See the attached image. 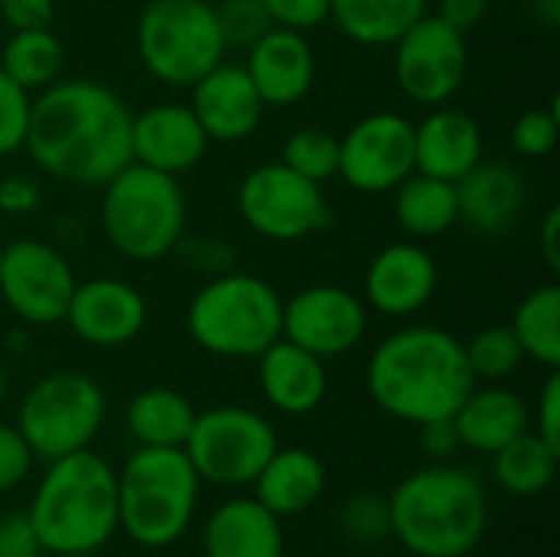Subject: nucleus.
I'll return each mask as SVG.
<instances>
[{
  "label": "nucleus",
  "mask_w": 560,
  "mask_h": 557,
  "mask_svg": "<svg viewBox=\"0 0 560 557\" xmlns=\"http://www.w3.org/2000/svg\"><path fill=\"white\" fill-rule=\"evenodd\" d=\"M440 269L427 246L390 243L364 272V305L387 318H410L427 309L436 295Z\"/></svg>",
  "instance_id": "f3484780"
},
{
  "label": "nucleus",
  "mask_w": 560,
  "mask_h": 557,
  "mask_svg": "<svg viewBox=\"0 0 560 557\" xmlns=\"http://www.w3.org/2000/svg\"><path fill=\"white\" fill-rule=\"evenodd\" d=\"M463 348H466V361L472 368V378L486 381V384L509 381L525 361V351H522V345H518V338L512 335L509 325L482 328L479 335L463 341Z\"/></svg>",
  "instance_id": "473e14b6"
},
{
  "label": "nucleus",
  "mask_w": 560,
  "mask_h": 557,
  "mask_svg": "<svg viewBox=\"0 0 560 557\" xmlns=\"http://www.w3.org/2000/svg\"><path fill=\"white\" fill-rule=\"evenodd\" d=\"M285 167L299 171L302 177L325 184L331 177H338V138L325 128H295L285 144H282V158Z\"/></svg>",
  "instance_id": "72a5a7b5"
},
{
  "label": "nucleus",
  "mask_w": 560,
  "mask_h": 557,
  "mask_svg": "<svg viewBox=\"0 0 560 557\" xmlns=\"http://www.w3.org/2000/svg\"><path fill=\"white\" fill-rule=\"evenodd\" d=\"M7 394H10V378H7V371L0 368V404L7 401Z\"/></svg>",
  "instance_id": "3c124183"
},
{
  "label": "nucleus",
  "mask_w": 560,
  "mask_h": 557,
  "mask_svg": "<svg viewBox=\"0 0 560 557\" xmlns=\"http://www.w3.org/2000/svg\"><path fill=\"white\" fill-rule=\"evenodd\" d=\"M0 253H3V246H0Z\"/></svg>",
  "instance_id": "864d4df0"
},
{
  "label": "nucleus",
  "mask_w": 560,
  "mask_h": 557,
  "mask_svg": "<svg viewBox=\"0 0 560 557\" xmlns=\"http://www.w3.org/2000/svg\"><path fill=\"white\" fill-rule=\"evenodd\" d=\"M210 148L197 115L180 102H154L131 115V161L180 177L194 171Z\"/></svg>",
  "instance_id": "6ab92c4d"
},
{
  "label": "nucleus",
  "mask_w": 560,
  "mask_h": 557,
  "mask_svg": "<svg viewBox=\"0 0 560 557\" xmlns=\"http://www.w3.org/2000/svg\"><path fill=\"white\" fill-rule=\"evenodd\" d=\"M463 557H472V555H463Z\"/></svg>",
  "instance_id": "5fc2aeb1"
},
{
  "label": "nucleus",
  "mask_w": 560,
  "mask_h": 557,
  "mask_svg": "<svg viewBox=\"0 0 560 557\" xmlns=\"http://www.w3.org/2000/svg\"><path fill=\"white\" fill-rule=\"evenodd\" d=\"M341 532L361 545H374L390 535V512L387 499H377L371 492H361L345 502L341 509Z\"/></svg>",
  "instance_id": "e433bc0d"
},
{
  "label": "nucleus",
  "mask_w": 560,
  "mask_h": 557,
  "mask_svg": "<svg viewBox=\"0 0 560 557\" xmlns=\"http://www.w3.org/2000/svg\"><path fill=\"white\" fill-rule=\"evenodd\" d=\"M43 545L33 532L26 512H10L0 519V557H39Z\"/></svg>",
  "instance_id": "a19ab883"
},
{
  "label": "nucleus",
  "mask_w": 560,
  "mask_h": 557,
  "mask_svg": "<svg viewBox=\"0 0 560 557\" xmlns=\"http://www.w3.org/2000/svg\"><path fill=\"white\" fill-rule=\"evenodd\" d=\"M105 423V394L82 371L39 378L16 407V430L36 460H59L89 450Z\"/></svg>",
  "instance_id": "1a4fd4ad"
},
{
  "label": "nucleus",
  "mask_w": 560,
  "mask_h": 557,
  "mask_svg": "<svg viewBox=\"0 0 560 557\" xmlns=\"http://www.w3.org/2000/svg\"><path fill=\"white\" fill-rule=\"evenodd\" d=\"M190 112L203 135L217 144H240L262 125L266 102L259 98L249 72L236 62H220L190 85Z\"/></svg>",
  "instance_id": "a211bd4d"
},
{
  "label": "nucleus",
  "mask_w": 560,
  "mask_h": 557,
  "mask_svg": "<svg viewBox=\"0 0 560 557\" xmlns=\"http://www.w3.org/2000/svg\"><path fill=\"white\" fill-rule=\"evenodd\" d=\"M535 433L560 450V371L555 368L538 394V407H535Z\"/></svg>",
  "instance_id": "79ce46f5"
},
{
  "label": "nucleus",
  "mask_w": 560,
  "mask_h": 557,
  "mask_svg": "<svg viewBox=\"0 0 560 557\" xmlns=\"http://www.w3.org/2000/svg\"><path fill=\"white\" fill-rule=\"evenodd\" d=\"M135 49L148 76L190 89L226 56V36L210 0H148L135 23Z\"/></svg>",
  "instance_id": "6e6552de"
},
{
  "label": "nucleus",
  "mask_w": 560,
  "mask_h": 557,
  "mask_svg": "<svg viewBox=\"0 0 560 557\" xmlns=\"http://www.w3.org/2000/svg\"><path fill=\"white\" fill-rule=\"evenodd\" d=\"M394 220L413 240L443 236L459 223L456 184L413 171L400 187H394Z\"/></svg>",
  "instance_id": "bb28decb"
},
{
  "label": "nucleus",
  "mask_w": 560,
  "mask_h": 557,
  "mask_svg": "<svg viewBox=\"0 0 560 557\" xmlns=\"http://www.w3.org/2000/svg\"><path fill=\"white\" fill-rule=\"evenodd\" d=\"M30 112H33V92H26L0 69V158L16 154L26 144Z\"/></svg>",
  "instance_id": "f704fd0d"
},
{
  "label": "nucleus",
  "mask_w": 560,
  "mask_h": 557,
  "mask_svg": "<svg viewBox=\"0 0 560 557\" xmlns=\"http://www.w3.org/2000/svg\"><path fill=\"white\" fill-rule=\"evenodd\" d=\"M535 13L548 30H555L560 23V0H535Z\"/></svg>",
  "instance_id": "8fccbe9b"
},
{
  "label": "nucleus",
  "mask_w": 560,
  "mask_h": 557,
  "mask_svg": "<svg viewBox=\"0 0 560 557\" xmlns=\"http://www.w3.org/2000/svg\"><path fill=\"white\" fill-rule=\"evenodd\" d=\"M469 72V43L466 33L423 13L397 43H394V79L400 92L417 105H446L466 82Z\"/></svg>",
  "instance_id": "f8f14e48"
},
{
  "label": "nucleus",
  "mask_w": 560,
  "mask_h": 557,
  "mask_svg": "<svg viewBox=\"0 0 560 557\" xmlns=\"http://www.w3.org/2000/svg\"><path fill=\"white\" fill-rule=\"evenodd\" d=\"M62 322L79 341L92 348H125L141 335L148 322V302L131 282L98 276L89 282H75Z\"/></svg>",
  "instance_id": "dca6fc26"
},
{
  "label": "nucleus",
  "mask_w": 560,
  "mask_h": 557,
  "mask_svg": "<svg viewBox=\"0 0 560 557\" xmlns=\"http://www.w3.org/2000/svg\"><path fill=\"white\" fill-rule=\"evenodd\" d=\"M560 115L558 108H528L512 125V148L522 158H548L558 148Z\"/></svg>",
  "instance_id": "c9c22d12"
},
{
  "label": "nucleus",
  "mask_w": 560,
  "mask_h": 557,
  "mask_svg": "<svg viewBox=\"0 0 560 557\" xmlns=\"http://www.w3.org/2000/svg\"><path fill=\"white\" fill-rule=\"evenodd\" d=\"M459 220L476 233L499 236L518 223L525 210V181L512 164L479 161L456 181Z\"/></svg>",
  "instance_id": "b1692460"
},
{
  "label": "nucleus",
  "mask_w": 560,
  "mask_h": 557,
  "mask_svg": "<svg viewBox=\"0 0 560 557\" xmlns=\"http://www.w3.org/2000/svg\"><path fill=\"white\" fill-rule=\"evenodd\" d=\"M75 282L69 259L43 240H16L0 253V299L26 325H59Z\"/></svg>",
  "instance_id": "ddd939ff"
},
{
  "label": "nucleus",
  "mask_w": 560,
  "mask_h": 557,
  "mask_svg": "<svg viewBox=\"0 0 560 557\" xmlns=\"http://www.w3.org/2000/svg\"><path fill=\"white\" fill-rule=\"evenodd\" d=\"M243 69L249 72L266 108H289L302 102L315 85V49L305 33L269 26L253 46H246Z\"/></svg>",
  "instance_id": "aec40b11"
},
{
  "label": "nucleus",
  "mask_w": 560,
  "mask_h": 557,
  "mask_svg": "<svg viewBox=\"0 0 560 557\" xmlns=\"http://www.w3.org/2000/svg\"><path fill=\"white\" fill-rule=\"evenodd\" d=\"M39 200H43V190L33 177H26V174L0 177V213L26 217L39 207Z\"/></svg>",
  "instance_id": "37998d69"
},
{
  "label": "nucleus",
  "mask_w": 560,
  "mask_h": 557,
  "mask_svg": "<svg viewBox=\"0 0 560 557\" xmlns=\"http://www.w3.org/2000/svg\"><path fill=\"white\" fill-rule=\"evenodd\" d=\"M558 463L560 450L545 443L535 430L522 433L518 440H512L509 446L492 453V473H495L499 489H505L509 496H518V499L548 492L558 476Z\"/></svg>",
  "instance_id": "c756f323"
},
{
  "label": "nucleus",
  "mask_w": 560,
  "mask_h": 557,
  "mask_svg": "<svg viewBox=\"0 0 560 557\" xmlns=\"http://www.w3.org/2000/svg\"><path fill=\"white\" fill-rule=\"evenodd\" d=\"M131 108L95 79H56L33 98L26 151L36 167L75 187H102L131 164Z\"/></svg>",
  "instance_id": "f257e3e1"
},
{
  "label": "nucleus",
  "mask_w": 560,
  "mask_h": 557,
  "mask_svg": "<svg viewBox=\"0 0 560 557\" xmlns=\"http://www.w3.org/2000/svg\"><path fill=\"white\" fill-rule=\"evenodd\" d=\"M328 473L325 463L302 446H289V450H276L269 456V463L259 469V476L253 479L256 486V502H262L276 519H292L308 512L322 492H325Z\"/></svg>",
  "instance_id": "a878e982"
},
{
  "label": "nucleus",
  "mask_w": 560,
  "mask_h": 557,
  "mask_svg": "<svg viewBox=\"0 0 560 557\" xmlns=\"http://www.w3.org/2000/svg\"><path fill=\"white\" fill-rule=\"evenodd\" d=\"M66 46L62 39L46 30H13L0 49V69L20 82L26 92H43L62 76Z\"/></svg>",
  "instance_id": "7c9ffc66"
},
{
  "label": "nucleus",
  "mask_w": 560,
  "mask_h": 557,
  "mask_svg": "<svg viewBox=\"0 0 560 557\" xmlns=\"http://www.w3.org/2000/svg\"><path fill=\"white\" fill-rule=\"evenodd\" d=\"M453 427L459 446L492 456L532 430V410L522 394L502 384H486V387L476 384L459 404V410L453 414Z\"/></svg>",
  "instance_id": "393cba45"
},
{
  "label": "nucleus",
  "mask_w": 560,
  "mask_h": 557,
  "mask_svg": "<svg viewBox=\"0 0 560 557\" xmlns=\"http://www.w3.org/2000/svg\"><path fill=\"white\" fill-rule=\"evenodd\" d=\"M259 391L266 404L285 417H305L322 407L328 394V371L325 361L312 351L279 338L259 358Z\"/></svg>",
  "instance_id": "412c9836"
},
{
  "label": "nucleus",
  "mask_w": 560,
  "mask_h": 557,
  "mask_svg": "<svg viewBox=\"0 0 560 557\" xmlns=\"http://www.w3.org/2000/svg\"><path fill=\"white\" fill-rule=\"evenodd\" d=\"M482 161V128L469 112L436 105L413 125V164L420 174L459 181Z\"/></svg>",
  "instance_id": "4be33fe9"
},
{
  "label": "nucleus",
  "mask_w": 560,
  "mask_h": 557,
  "mask_svg": "<svg viewBox=\"0 0 560 557\" xmlns=\"http://www.w3.org/2000/svg\"><path fill=\"white\" fill-rule=\"evenodd\" d=\"M236 210L256 236L276 243L308 240L331 223L325 187L282 161L259 164L240 181Z\"/></svg>",
  "instance_id": "9b49d317"
},
{
  "label": "nucleus",
  "mask_w": 560,
  "mask_h": 557,
  "mask_svg": "<svg viewBox=\"0 0 560 557\" xmlns=\"http://www.w3.org/2000/svg\"><path fill=\"white\" fill-rule=\"evenodd\" d=\"M56 557H98L95 552H72V555H56Z\"/></svg>",
  "instance_id": "603ef678"
},
{
  "label": "nucleus",
  "mask_w": 560,
  "mask_h": 557,
  "mask_svg": "<svg viewBox=\"0 0 560 557\" xmlns=\"http://www.w3.org/2000/svg\"><path fill=\"white\" fill-rule=\"evenodd\" d=\"M197 407L190 397L171 387H144L128 401L125 427L138 446H177L184 450Z\"/></svg>",
  "instance_id": "c85d7f7f"
},
{
  "label": "nucleus",
  "mask_w": 560,
  "mask_h": 557,
  "mask_svg": "<svg viewBox=\"0 0 560 557\" xmlns=\"http://www.w3.org/2000/svg\"><path fill=\"white\" fill-rule=\"evenodd\" d=\"M279 450L276 427L246 407H210L197 410L184 453L200 476V483L220 489H243L253 486L259 469Z\"/></svg>",
  "instance_id": "9d476101"
},
{
  "label": "nucleus",
  "mask_w": 560,
  "mask_h": 557,
  "mask_svg": "<svg viewBox=\"0 0 560 557\" xmlns=\"http://www.w3.org/2000/svg\"><path fill=\"white\" fill-rule=\"evenodd\" d=\"M118 476V529L141 548H171L194 522L200 476L177 446H138Z\"/></svg>",
  "instance_id": "39448f33"
},
{
  "label": "nucleus",
  "mask_w": 560,
  "mask_h": 557,
  "mask_svg": "<svg viewBox=\"0 0 560 557\" xmlns=\"http://www.w3.org/2000/svg\"><path fill=\"white\" fill-rule=\"evenodd\" d=\"M98 220L118 256L154 263L180 246L187 230V197L174 174L131 161L102 184Z\"/></svg>",
  "instance_id": "423d86ee"
},
{
  "label": "nucleus",
  "mask_w": 560,
  "mask_h": 557,
  "mask_svg": "<svg viewBox=\"0 0 560 557\" xmlns=\"http://www.w3.org/2000/svg\"><path fill=\"white\" fill-rule=\"evenodd\" d=\"M217 16H220L226 46H253L272 26L259 0H223L217 3Z\"/></svg>",
  "instance_id": "4c0bfd02"
},
{
  "label": "nucleus",
  "mask_w": 560,
  "mask_h": 557,
  "mask_svg": "<svg viewBox=\"0 0 560 557\" xmlns=\"http://www.w3.org/2000/svg\"><path fill=\"white\" fill-rule=\"evenodd\" d=\"M492 0H436V16L456 26L459 33L476 30L489 16Z\"/></svg>",
  "instance_id": "49530a36"
},
{
  "label": "nucleus",
  "mask_w": 560,
  "mask_h": 557,
  "mask_svg": "<svg viewBox=\"0 0 560 557\" xmlns=\"http://www.w3.org/2000/svg\"><path fill=\"white\" fill-rule=\"evenodd\" d=\"M390 535L417 557L472 555L489 529V496L459 466H427L410 473L387 496Z\"/></svg>",
  "instance_id": "7ed1b4c3"
},
{
  "label": "nucleus",
  "mask_w": 560,
  "mask_h": 557,
  "mask_svg": "<svg viewBox=\"0 0 560 557\" xmlns=\"http://www.w3.org/2000/svg\"><path fill=\"white\" fill-rule=\"evenodd\" d=\"M423 13L430 0H331L328 20L358 46H394Z\"/></svg>",
  "instance_id": "cd10ccee"
},
{
  "label": "nucleus",
  "mask_w": 560,
  "mask_h": 557,
  "mask_svg": "<svg viewBox=\"0 0 560 557\" xmlns=\"http://www.w3.org/2000/svg\"><path fill=\"white\" fill-rule=\"evenodd\" d=\"M538 250L545 256V266L551 272H560V210L551 207L541 220V230H538Z\"/></svg>",
  "instance_id": "de8ad7c7"
},
{
  "label": "nucleus",
  "mask_w": 560,
  "mask_h": 557,
  "mask_svg": "<svg viewBox=\"0 0 560 557\" xmlns=\"http://www.w3.org/2000/svg\"><path fill=\"white\" fill-rule=\"evenodd\" d=\"M187 335L213 358H259L282 338V295L253 272H217L187 305Z\"/></svg>",
  "instance_id": "0eeeda50"
},
{
  "label": "nucleus",
  "mask_w": 560,
  "mask_h": 557,
  "mask_svg": "<svg viewBox=\"0 0 560 557\" xmlns=\"http://www.w3.org/2000/svg\"><path fill=\"white\" fill-rule=\"evenodd\" d=\"M420 430V450L430 456V460H440L446 463L456 450H459V437H456V427H453V417L450 420H430Z\"/></svg>",
  "instance_id": "a18cd8bd"
},
{
  "label": "nucleus",
  "mask_w": 560,
  "mask_h": 557,
  "mask_svg": "<svg viewBox=\"0 0 560 557\" xmlns=\"http://www.w3.org/2000/svg\"><path fill=\"white\" fill-rule=\"evenodd\" d=\"M413 171V121L400 112H371L338 138V177L358 194H394Z\"/></svg>",
  "instance_id": "4468645a"
},
{
  "label": "nucleus",
  "mask_w": 560,
  "mask_h": 557,
  "mask_svg": "<svg viewBox=\"0 0 560 557\" xmlns=\"http://www.w3.org/2000/svg\"><path fill=\"white\" fill-rule=\"evenodd\" d=\"M364 384L377 410L400 423L423 427L430 420H450L479 381L453 332L404 325L371 351Z\"/></svg>",
  "instance_id": "f03ea898"
},
{
  "label": "nucleus",
  "mask_w": 560,
  "mask_h": 557,
  "mask_svg": "<svg viewBox=\"0 0 560 557\" xmlns=\"http://www.w3.org/2000/svg\"><path fill=\"white\" fill-rule=\"evenodd\" d=\"M194 263L200 269H213V272H226L233 266V250H226L217 240H194Z\"/></svg>",
  "instance_id": "09e8293b"
},
{
  "label": "nucleus",
  "mask_w": 560,
  "mask_h": 557,
  "mask_svg": "<svg viewBox=\"0 0 560 557\" xmlns=\"http://www.w3.org/2000/svg\"><path fill=\"white\" fill-rule=\"evenodd\" d=\"M512 335L518 338L525 358L545 364L548 371L560 368V286L548 282L532 289L515 315H512Z\"/></svg>",
  "instance_id": "2f4dec72"
},
{
  "label": "nucleus",
  "mask_w": 560,
  "mask_h": 557,
  "mask_svg": "<svg viewBox=\"0 0 560 557\" xmlns=\"http://www.w3.org/2000/svg\"><path fill=\"white\" fill-rule=\"evenodd\" d=\"M272 20V26H285V30H318L322 23H328L331 13V0H259Z\"/></svg>",
  "instance_id": "58836bf2"
},
{
  "label": "nucleus",
  "mask_w": 560,
  "mask_h": 557,
  "mask_svg": "<svg viewBox=\"0 0 560 557\" xmlns=\"http://www.w3.org/2000/svg\"><path fill=\"white\" fill-rule=\"evenodd\" d=\"M33 450L13 423H0V492L20 486L33 469Z\"/></svg>",
  "instance_id": "ea45409f"
},
{
  "label": "nucleus",
  "mask_w": 560,
  "mask_h": 557,
  "mask_svg": "<svg viewBox=\"0 0 560 557\" xmlns=\"http://www.w3.org/2000/svg\"><path fill=\"white\" fill-rule=\"evenodd\" d=\"M49 555L98 552L118 532V476L92 450L49 460L26 509Z\"/></svg>",
  "instance_id": "20e7f679"
},
{
  "label": "nucleus",
  "mask_w": 560,
  "mask_h": 557,
  "mask_svg": "<svg viewBox=\"0 0 560 557\" xmlns=\"http://www.w3.org/2000/svg\"><path fill=\"white\" fill-rule=\"evenodd\" d=\"M0 16L10 30H46L56 16L52 0H0Z\"/></svg>",
  "instance_id": "c03bdc74"
},
{
  "label": "nucleus",
  "mask_w": 560,
  "mask_h": 557,
  "mask_svg": "<svg viewBox=\"0 0 560 557\" xmlns=\"http://www.w3.org/2000/svg\"><path fill=\"white\" fill-rule=\"evenodd\" d=\"M368 335V305L345 286L318 282L282 302V338L315 358H341Z\"/></svg>",
  "instance_id": "2eb2a0df"
},
{
  "label": "nucleus",
  "mask_w": 560,
  "mask_h": 557,
  "mask_svg": "<svg viewBox=\"0 0 560 557\" xmlns=\"http://www.w3.org/2000/svg\"><path fill=\"white\" fill-rule=\"evenodd\" d=\"M207 557H285L282 519L262 502L236 496L220 502L203 522Z\"/></svg>",
  "instance_id": "5701e85b"
}]
</instances>
